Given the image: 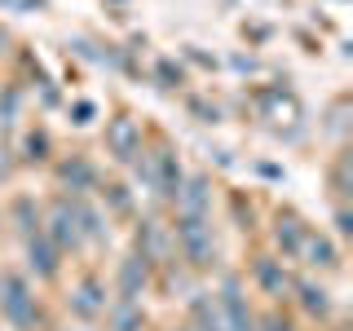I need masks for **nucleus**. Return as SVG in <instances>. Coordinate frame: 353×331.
<instances>
[{"instance_id":"obj_1","label":"nucleus","mask_w":353,"mask_h":331,"mask_svg":"<svg viewBox=\"0 0 353 331\" xmlns=\"http://www.w3.org/2000/svg\"><path fill=\"white\" fill-rule=\"evenodd\" d=\"M5 309H9V318H14V323H27V292H22V283L18 279H9L5 283Z\"/></svg>"}]
</instances>
